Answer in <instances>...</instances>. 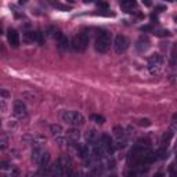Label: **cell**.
<instances>
[{"instance_id": "2", "label": "cell", "mask_w": 177, "mask_h": 177, "mask_svg": "<svg viewBox=\"0 0 177 177\" xmlns=\"http://www.w3.org/2000/svg\"><path fill=\"white\" fill-rule=\"evenodd\" d=\"M88 43H90V33H88L87 30H80L73 37L71 46H72V49H73V51L85 53L86 49L88 47Z\"/></svg>"}, {"instance_id": "23", "label": "cell", "mask_w": 177, "mask_h": 177, "mask_svg": "<svg viewBox=\"0 0 177 177\" xmlns=\"http://www.w3.org/2000/svg\"><path fill=\"white\" fill-rule=\"evenodd\" d=\"M140 29L143 30V32H151V30H154V26H152V25H143Z\"/></svg>"}, {"instance_id": "13", "label": "cell", "mask_w": 177, "mask_h": 177, "mask_svg": "<svg viewBox=\"0 0 177 177\" xmlns=\"http://www.w3.org/2000/svg\"><path fill=\"white\" fill-rule=\"evenodd\" d=\"M44 154H46V151L43 149V147H33V149H32V156H30V158H32L33 162L39 165Z\"/></svg>"}, {"instance_id": "29", "label": "cell", "mask_w": 177, "mask_h": 177, "mask_svg": "<svg viewBox=\"0 0 177 177\" xmlns=\"http://www.w3.org/2000/svg\"><path fill=\"white\" fill-rule=\"evenodd\" d=\"M154 177H165V174H163V173H160V171H159V173H156Z\"/></svg>"}, {"instance_id": "21", "label": "cell", "mask_w": 177, "mask_h": 177, "mask_svg": "<svg viewBox=\"0 0 177 177\" xmlns=\"http://www.w3.org/2000/svg\"><path fill=\"white\" fill-rule=\"evenodd\" d=\"M94 15H101V17H115V13L109 10H100L97 13H94Z\"/></svg>"}, {"instance_id": "16", "label": "cell", "mask_w": 177, "mask_h": 177, "mask_svg": "<svg viewBox=\"0 0 177 177\" xmlns=\"http://www.w3.org/2000/svg\"><path fill=\"white\" fill-rule=\"evenodd\" d=\"M50 132H51V134L54 136L55 138L60 140V137L62 136L64 130H62V127H61L60 124H51V126H50Z\"/></svg>"}, {"instance_id": "3", "label": "cell", "mask_w": 177, "mask_h": 177, "mask_svg": "<svg viewBox=\"0 0 177 177\" xmlns=\"http://www.w3.org/2000/svg\"><path fill=\"white\" fill-rule=\"evenodd\" d=\"M61 118H62V120L66 124H69L72 127H77L85 124V116L80 112H77V111H65L61 115Z\"/></svg>"}, {"instance_id": "27", "label": "cell", "mask_w": 177, "mask_h": 177, "mask_svg": "<svg viewBox=\"0 0 177 177\" xmlns=\"http://www.w3.org/2000/svg\"><path fill=\"white\" fill-rule=\"evenodd\" d=\"M6 145H7V141H6V138H3L2 140V149H4Z\"/></svg>"}, {"instance_id": "24", "label": "cell", "mask_w": 177, "mask_h": 177, "mask_svg": "<svg viewBox=\"0 0 177 177\" xmlns=\"http://www.w3.org/2000/svg\"><path fill=\"white\" fill-rule=\"evenodd\" d=\"M140 124H141V126H151V120H149V119H141V120H140Z\"/></svg>"}, {"instance_id": "22", "label": "cell", "mask_w": 177, "mask_h": 177, "mask_svg": "<svg viewBox=\"0 0 177 177\" xmlns=\"http://www.w3.org/2000/svg\"><path fill=\"white\" fill-rule=\"evenodd\" d=\"M176 60H177V44L173 46V50H171V58H170V64L174 65L176 64Z\"/></svg>"}, {"instance_id": "8", "label": "cell", "mask_w": 177, "mask_h": 177, "mask_svg": "<svg viewBox=\"0 0 177 177\" xmlns=\"http://www.w3.org/2000/svg\"><path fill=\"white\" fill-rule=\"evenodd\" d=\"M13 113H14V116H15V118H18V119L26 118L28 109H26V105L24 104V101H21V100H17V101L14 102Z\"/></svg>"}, {"instance_id": "25", "label": "cell", "mask_w": 177, "mask_h": 177, "mask_svg": "<svg viewBox=\"0 0 177 177\" xmlns=\"http://www.w3.org/2000/svg\"><path fill=\"white\" fill-rule=\"evenodd\" d=\"M100 8H104V10H108V3H97Z\"/></svg>"}, {"instance_id": "14", "label": "cell", "mask_w": 177, "mask_h": 177, "mask_svg": "<svg viewBox=\"0 0 177 177\" xmlns=\"http://www.w3.org/2000/svg\"><path fill=\"white\" fill-rule=\"evenodd\" d=\"M171 138H173V133H171V132H166L165 134L162 136V140H160V144H162V145H160V148L167 151L169 145H170Z\"/></svg>"}, {"instance_id": "6", "label": "cell", "mask_w": 177, "mask_h": 177, "mask_svg": "<svg viewBox=\"0 0 177 177\" xmlns=\"http://www.w3.org/2000/svg\"><path fill=\"white\" fill-rule=\"evenodd\" d=\"M113 134L116 138V147L118 148H123L127 144V136L124 133V129H122L120 126H115L113 127Z\"/></svg>"}, {"instance_id": "1", "label": "cell", "mask_w": 177, "mask_h": 177, "mask_svg": "<svg viewBox=\"0 0 177 177\" xmlns=\"http://www.w3.org/2000/svg\"><path fill=\"white\" fill-rule=\"evenodd\" d=\"M111 44H113L111 32H108V30H101L96 37L94 49H96V51L100 53V54H105V53H108V50L111 49Z\"/></svg>"}, {"instance_id": "11", "label": "cell", "mask_w": 177, "mask_h": 177, "mask_svg": "<svg viewBox=\"0 0 177 177\" xmlns=\"http://www.w3.org/2000/svg\"><path fill=\"white\" fill-rule=\"evenodd\" d=\"M149 49V39L148 36H141L137 41H136V50L138 53H145Z\"/></svg>"}, {"instance_id": "32", "label": "cell", "mask_w": 177, "mask_h": 177, "mask_svg": "<svg viewBox=\"0 0 177 177\" xmlns=\"http://www.w3.org/2000/svg\"><path fill=\"white\" fill-rule=\"evenodd\" d=\"M176 21H177V18H176Z\"/></svg>"}, {"instance_id": "30", "label": "cell", "mask_w": 177, "mask_h": 177, "mask_svg": "<svg viewBox=\"0 0 177 177\" xmlns=\"http://www.w3.org/2000/svg\"><path fill=\"white\" fill-rule=\"evenodd\" d=\"M86 177H96V176H94V174H87Z\"/></svg>"}, {"instance_id": "18", "label": "cell", "mask_w": 177, "mask_h": 177, "mask_svg": "<svg viewBox=\"0 0 177 177\" xmlns=\"http://www.w3.org/2000/svg\"><path fill=\"white\" fill-rule=\"evenodd\" d=\"M86 138H87V143H97V141H100V137H98V133L96 132V130H90V132L86 134Z\"/></svg>"}, {"instance_id": "7", "label": "cell", "mask_w": 177, "mask_h": 177, "mask_svg": "<svg viewBox=\"0 0 177 177\" xmlns=\"http://www.w3.org/2000/svg\"><path fill=\"white\" fill-rule=\"evenodd\" d=\"M101 144H102V148H104L105 154L108 155H112L113 152H115V143H113L112 137H111L109 134H107V133H104V134L101 136Z\"/></svg>"}, {"instance_id": "19", "label": "cell", "mask_w": 177, "mask_h": 177, "mask_svg": "<svg viewBox=\"0 0 177 177\" xmlns=\"http://www.w3.org/2000/svg\"><path fill=\"white\" fill-rule=\"evenodd\" d=\"M91 120L96 122L97 124H102L105 123V118L102 115H98V113H94V115H91Z\"/></svg>"}, {"instance_id": "15", "label": "cell", "mask_w": 177, "mask_h": 177, "mask_svg": "<svg viewBox=\"0 0 177 177\" xmlns=\"http://www.w3.org/2000/svg\"><path fill=\"white\" fill-rule=\"evenodd\" d=\"M136 6H137V3L134 2V0H126V2H122L120 3V7H122V10H124L126 13H134V8H136Z\"/></svg>"}, {"instance_id": "31", "label": "cell", "mask_w": 177, "mask_h": 177, "mask_svg": "<svg viewBox=\"0 0 177 177\" xmlns=\"http://www.w3.org/2000/svg\"><path fill=\"white\" fill-rule=\"evenodd\" d=\"M109 177H118V176H116V174H111Z\"/></svg>"}, {"instance_id": "4", "label": "cell", "mask_w": 177, "mask_h": 177, "mask_svg": "<svg viewBox=\"0 0 177 177\" xmlns=\"http://www.w3.org/2000/svg\"><path fill=\"white\" fill-rule=\"evenodd\" d=\"M148 69L152 75H159L163 69V57L160 54H152L148 57Z\"/></svg>"}, {"instance_id": "12", "label": "cell", "mask_w": 177, "mask_h": 177, "mask_svg": "<svg viewBox=\"0 0 177 177\" xmlns=\"http://www.w3.org/2000/svg\"><path fill=\"white\" fill-rule=\"evenodd\" d=\"M79 137H80V133H79L77 129L68 130L66 134H65V140L68 141V143H71V144H76L77 141H79Z\"/></svg>"}, {"instance_id": "5", "label": "cell", "mask_w": 177, "mask_h": 177, "mask_svg": "<svg viewBox=\"0 0 177 177\" xmlns=\"http://www.w3.org/2000/svg\"><path fill=\"white\" fill-rule=\"evenodd\" d=\"M129 39L126 37L124 35H116L115 36V40H113V50H115L118 54H122V53H124L127 49H129Z\"/></svg>"}, {"instance_id": "9", "label": "cell", "mask_w": 177, "mask_h": 177, "mask_svg": "<svg viewBox=\"0 0 177 177\" xmlns=\"http://www.w3.org/2000/svg\"><path fill=\"white\" fill-rule=\"evenodd\" d=\"M50 176L51 177H64L65 176V167H64V163L62 159H57L53 166L50 167Z\"/></svg>"}, {"instance_id": "20", "label": "cell", "mask_w": 177, "mask_h": 177, "mask_svg": "<svg viewBox=\"0 0 177 177\" xmlns=\"http://www.w3.org/2000/svg\"><path fill=\"white\" fill-rule=\"evenodd\" d=\"M155 36H159V37H165V36H170V32L167 29H154Z\"/></svg>"}, {"instance_id": "10", "label": "cell", "mask_w": 177, "mask_h": 177, "mask_svg": "<svg viewBox=\"0 0 177 177\" xmlns=\"http://www.w3.org/2000/svg\"><path fill=\"white\" fill-rule=\"evenodd\" d=\"M7 40H8V44H10L11 47H18L19 46V33L17 29H14V28H10V29L7 30Z\"/></svg>"}, {"instance_id": "28", "label": "cell", "mask_w": 177, "mask_h": 177, "mask_svg": "<svg viewBox=\"0 0 177 177\" xmlns=\"http://www.w3.org/2000/svg\"><path fill=\"white\" fill-rule=\"evenodd\" d=\"M171 120H173L174 123H177V112L173 113V116H171Z\"/></svg>"}, {"instance_id": "26", "label": "cell", "mask_w": 177, "mask_h": 177, "mask_svg": "<svg viewBox=\"0 0 177 177\" xmlns=\"http://www.w3.org/2000/svg\"><path fill=\"white\" fill-rule=\"evenodd\" d=\"M165 6H156V7H155V11H156V13H160V11L162 10H165Z\"/></svg>"}, {"instance_id": "17", "label": "cell", "mask_w": 177, "mask_h": 177, "mask_svg": "<svg viewBox=\"0 0 177 177\" xmlns=\"http://www.w3.org/2000/svg\"><path fill=\"white\" fill-rule=\"evenodd\" d=\"M57 40H58V47H60L61 50H66L69 47V40L65 35H61Z\"/></svg>"}]
</instances>
